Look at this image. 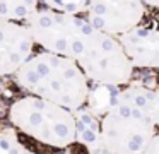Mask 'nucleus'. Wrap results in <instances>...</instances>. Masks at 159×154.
<instances>
[{"label": "nucleus", "mask_w": 159, "mask_h": 154, "mask_svg": "<svg viewBox=\"0 0 159 154\" xmlns=\"http://www.w3.org/2000/svg\"><path fill=\"white\" fill-rule=\"evenodd\" d=\"M19 87L45 101L72 111L86 108L91 99V81L75 60L52 51H34L14 74Z\"/></svg>", "instance_id": "f257e3e1"}, {"label": "nucleus", "mask_w": 159, "mask_h": 154, "mask_svg": "<svg viewBox=\"0 0 159 154\" xmlns=\"http://www.w3.org/2000/svg\"><path fill=\"white\" fill-rule=\"evenodd\" d=\"M7 120L22 142L39 154L65 152L79 140L77 111L33 94L14 99L7 110Z\"/></svg>", "instance_id": "f03ea898"}, {"label": "nucleus", "mask_w": 159, "mask_h": 154, "mask_svg": "<svg viewBox=\"0 0 159 154\" xmlns=\"http://www.w3.org/2000/svg\"><path fill=\"white\" fill-rule=\"evenodd\" d=\"M157 125L130 84L116 87L99 115V140L108 154H142Z\"/></svg>", "instance_id": "7ed1b4c3"}, {"label": "nucleus", "mask_w": 159, "mask_h": 154, "mask_svg": "<svg viewBox=\"0 0 159 154\" xmlns=\"http://www.w3.org/2000/svg\"><path fill=\"white\" fill-rule=\"evenodd\" d=\"M74 60L79 63L91 84L99 87L116 89L127 86L135 74V67L125 53L120 40L94 26L84 34Z\"/></svg>", "instance_id": "20e7f679"}, {"label": "nucleus", "mask_w": 159, "mask_h": 154, "mask_svg": "<svg viewBox=\"0 0 159 154\" xmlns=\"http://www.w3.org/2000/svg\"><path fill=\"white\" fill-rule=\"evenodd\" d=\"M24 24L31 31L36 46L69 58H74L80 40L93 26L84 14H63L46 7H39Z\"/></svg>", "instance_id": "39448f33"}, {"label": "nucleus", "mask_w": 159, "mask_h": 154, "mask_svg": "<svg viewBox=\"0 0 159 154\" xmlns=\"http://www.w3.org/2000/svg\"><path fill=\"white\" fill-rule=\"evenodd\" d=\"M145 12L147 5L142 0H87L84 16L96 29L118 38L137 27Z\"/></svg>", "instance_id": "423d86ee"}, {"label": "nucleus", "mask_w": 159, "mask_h": 154, "mask_svg": "<svg viewBox=\"0 0 159 154\" xmlns=\"http://www.w3.org/2000/svg\"><path fill=\"white\" fill-rule=\"evenodd\" d=\"M34 51L36 43L24 22L0 19V79L14 77Z\"/></svg>", "instance_id": "0eeeda50"}, {"label": "nucleus", "mask_w": 159, "mask_h": 154, "mask_svg": "<svg viewBox=\"0 0 159 154\" xmlns=\"http://www.w3.org/2000/svg\"><path fill=\"white\" fill-rule=\"evenodd\" d=\"M125 53L132 60L135 70L159 68V26L144 17L137 27L118 36Z\"/></svg>", "instance_id": "6e6552de"}, {"label": "nucleus", "mask_w": 159, "mask_h": 154, "mask_svg": "<svg viewBox=\"0 0 159 154\" xmlns=\"http://www.w3.org/2000/svg\"><path fill=\"white\" fill-rule=\"evenodd\" d=\"M151 74L147 77H140L139 81L132 79L128 84L134 89L137 99L145 106L151 116L154 118L159 130V68L149 70Z\"/></svg>", "instance_id": "1a4fd4ad"}, {"label": "nucleus", "mask_w": 159, "mask_h": 154, "mask_svg": "<svg viewBox=\"0 0 159 154\" xmlns=\"http://www.w3.org/2000/svg\"><path fill=\"white\" fill-rule=\"evenodd\" d=\"M39 9V0H0V19L26 22Z\"/></svg>", "instance_id": "9d476101"}, {"label": "nucleus", "mask_w": 159, "mask_h": 154, "mask_svg": "<svg viewBox=\"0 0 159 154\" xmlns=\"http://www.w3.org/2000/svg\"><path fill=\"white\" fill-rule=\"evenodd\" d=\"M0 154H39L22 142L21 137L12 128H0Z\"/></svg>", "instance_id": "9b49d317"}, {"label": "nucleus", "mask_w": 159, "mask_h": 154, "mask_svg": "<svg viewBox=\"0 0 159 154\" xmlns=\"http://www.w3.org/2000/svg\"><path fill=\"white\" fill-rule=\"evenodd\" d=\"M39 3H45L46 9L57 10L63 14H86L87 0H39Z\"/></svg>", "instance_id": "f8f14e48"}, {"label": "nucleus", "mask_w": 159, "mask_h": 154, "mask_svg": "<svg viewBox=\"0 0 159 154\" xmlns=\"http://www.w3.org/2000/svg\"><path fill=\"white\" fill-rule=\"evenodd\" d=\"M142 154H159V132L152 137V140L149 142V146L144 149Z\"/></svg>", "instance_id": "ddd939ff"}, {"label": "nucleus", "mask_w": 159, "mask_h": 154, "mask_svg": "<svg viewBox=\"0 0 159 154\" xmlns=\"http://www.w3.org/2000/svg\"><path fill=\"white\" fill-rule=\"evenodd\" d=\"M142 2L151 9H159V0H142Z\"/></svg>", "instance_id": "4468645a"}, {"label": "nucleus", "mask_w": 159, "mask_h": 154, "mask_svg": "<svg viewBox=\"0 0 159 154\" xmlns=\"http://www.w3.org/2000/svg\"><path fill=\"white\" fill-rule=\"evenodd\" d=\"M154 24H157V26H159V17H157V21H156V22Z\"/></svg>", "instance_id": "2eb2a0df"}, {"label": "nucleus", "mask_w": 159, "mask_h": 154, "mask_svg": "<svg viewBox=\"0 0 159 154\" xmlns=\"http://www.w3.org/2000/svg\"><path fill=\"white\" fill-rule=\"evenodd\" d=\"M0 116H2V115H0ZM0 128H2V123H0Z\"/></svg>", "instance_id": "dca6fc26"}]
</instances>
